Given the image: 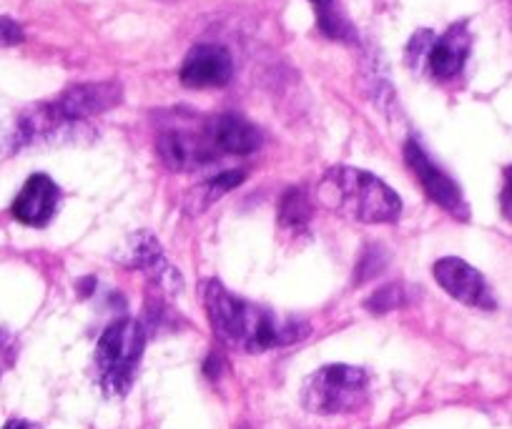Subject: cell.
<instances>
[{"label": "cell", "mask_w": 512, "mask_h": 429, "mask_svg": "<svg viewBox=\"0 0 512 429\" xmlns=\"http://www.w3.org/2000/svg\"><path fill=\"white\" fill-rule=\"evenodd\" d=\"M121 96V86L113 81L78 83V86L66 88L61 96L53 98V106L68 123H78L91 116H98V113L111 111L113 106L121 103Z\"/></svg>", "instance_id": "obj_7"}, {"label": "cell", "mask_w": 512, "mask_h": 429, "mask_svg": "<svg viewBox=\"0 0 512 429\" xmlns=\"http://www.w3.org/2000/svg\"><path fill=\"white\" fill-rule=\"evenodd\" d=\"M144 347L146 332L134 319H118L101 334L96 347V374L103 392L111 397L128 394Z\"/></svg>", "instance_id": "obj_3"}, {"label": "cell", "mask_w": 512, "mask_h": 429, "mask_svg": "<svg viewBox=\"0 0 512 429\" xmlns=\"http://www.w3.org/2000/svg\"><path fill=\"white\" fill-rule=\"evenodd\" d=\"M161 161L169 166L171 171H196L201 166H209L216 161L219 151L211 143V138L204 133H191L171 128V131L161 133L159 143H156Z\"/></svg>", "instance_id": "obj_8"}, {"label": "cell", "mask_w": 512, "mask_h": 429, "mask_svg": "<svg viewBox=\"0 0 512 429\" xmlns=\"http://www.w3.org/2000/svg\"><path fill=\"white\" fill-rule=\"evenodd\" d=\"M23 38H26L23 36V28L13 18L0 16V48L18 46V43H23Z\"/></svg>", "instance_id": "obj_17"}, {"label": "cell", "mask_w": 512, "mask_h": 429, "mask_svg": "<svg viewBox=\"0 0 512 429\" xmlns=\"http://www.w3.org/2000/svg\"><path fill=\"white\" fill-rule=\"evenodd\" d=\"M241 181H244V174H241V171H226V174H219L214 176V179L204 181V184H201L199 189L191 191V196L186 199L191 204L189 211L191 214H199V211H204L206 206L214 204L219 196H224L226 191L236 189Z\"/></svg>", "instance_id": "obj_14"}, {"label": "cell", "mask_w": 512, "mask_h": 429, "mask_svg": "<svg viewBox=\"0 0 512 429\" xmlns=\"http://www.w3.org/2000/svg\"><path fill=\"white\" fill-rule=\"evenodd\" d=\"M410 302V292H407L405 284H387L382 286V289H377V292L372 294V297L367 299V307L372 309L374 314H384V312H392V309L402 307V304Z\"/></svg>", "instance_id": "obj_16"}, {"label": "cell", "mask_w": 512, "mask_h": 429, "mask_svg": "<svg viewBox=\"0 0 512 429\" xmlns=\"http://www.w3.org/2000/svg\"><path fill=\"white\" fill-rule=\"evenodd\" d=\"M317 201L332 214L359 224H390L402 214L397 191L369 171L334 166L317 186Z\"/></svg>", "instance_id": "obj_2"}, {"label": "cell", "mask_w": 512, "mask_h": 429, "mask_svg": "<svg viewBox=\"0 0 512 429\" xmlns=\"http://www.w3.org/2000/svg\"><path fill=\"white\" fill-rule=\"evenodd\" d=\"M3 429H41V427L33 422H28V419H11V422H8Z\"/></svg>", "instance_id": "obj_20"}, {"label": "cell", "mask_w": 512, "mask_h": 429, "mask_svg": "<svg viewBox=\"0 0 512 429\" xmlns=\"http://www.w3.org/2000/svg\"><path fill=\"white\" fill-rule=\"evenodd\" d=\"M312 219V201L302 189H289L279 204V221L289 229H302Z\"/></svg>", "instance_id": "obj_15"}, {"label": "cell", "mask_w": 512, "mask_h": 429, "mask_svg": "<svg viewBox=\"0 0 512 429\" xmlns=\"http://www.w3.org/2000/svg\"><path fill=\"white\" fill-rule=\"evenodd\" d=\"M204 131L219 154L224 151V154L249 156L262 149V131L241 116L224 113V116L211 118Z\"/></svg>", "instance_id": "obj_13"}, {"label": "cell", "mask_w": 512, "mask_h": 429, "mask_svg": "<svg viewBox=\"0 0 512 429\" xmlns=\"http://www.w3.org/2000/svg\"><path fill=\"white\" fill-rule=\"evenodd\" d=\"M472 36L465 23H455L447 28L440 38H435L427 56V68L437 81H450L465 68L467 56H470Z\"/></svg>", "instance_id": "obj_12"}, {"label": "cell", "mask_w": 512, "mask_h": 429, "mask_svg": "<svg viewBox=\"0 0 512 429\" xmlns=\"http://www.w3.org/2000/svg\"><path fill=\"white\" fill-rule=\"evenodd\" d=\"M312 3H317L319 8H324V6H329V3H332V0H312Z\"/></svg>", "instance_id": "obj_21"}, {"label": "cell", "mask_w": 512, "mask_h": 429, "mask_svg": "<svg viewBox=\"0 0 512 429\" xmlns=\"http://www.w3.org/2000/svg\"><path fill=\"white\" fill-rule=\"evenodd\" d=\"M58 199L61 191L56 181L48 179L46 174H33L13 201V216L26 226H46L56 214Z\"/></svg>", "instance_id": "obj_11"}, {"label": "cell", "mask_w": 512, "mask_h": 429, "mask_svg": "<svg viewBox=\"0 0 512 429\" xmlns=\"http://www.w3.org/2000/svg\"><path fill=\"white\" fill-rule=\"evenodd\" d=\"M234 63L226 48L214 46V43H201L189 51L181 66V83L186 88H221L231 81Z\"/></svg>", "instance_id": "obj_9"}, {"label": "cell", "mask_w": 512, "mask_h": 429, "mask_svg": "<svg viewBox=\"0 0 512 429\" xmlns=\"http://www.w3.org/2000/svg\"><path fill=\"white\" fill-rule=\"evenodd\" d=\"M405 161L412 169V174L417 176V181L422 184L425 194L430 196L437 206H442L447 214L457 216V219L462 221L470 219V209H467V201L465 196H462L460 186H457L440 166L432 164L430 156L420 149V143L407 141Z\"/></svg>", "instance_id": "obj_5"}, {"label": "cell", "mask_w": 512, "mask_h": 429, "mask_svg": "<svg viewBox=\"0 0 512 429\" xmlns=\"http://www.w3.org/2000/svg\"><path fill=\"white\" fill-rule=\"evenodd\" d=\"M16 354H18L16 339L0 329V372H6V369L16 362Z\"/></svg>", "instance_id": "obj_18"}, {"label": "cell", "mask_w": 512, "mask_h": 429, "mask_svg": "<svg viewBox=\"0 0 512 429\" xmlns=\"http://www.w3.org/2000/svg\"><path fill=\"white\" fill-rule=\"evenodd\" d=\"M121 264L126 266V269L144 271L151 279L159 281L161 286H169L171 292H174V289H181V276L176 274L174 266L166 261L159 239L146 234V231H141V234L131 236V239L126 241V249H123L121 254Z\"/></svg>", "instance_id": "obj_10"}, {"label": "cell", "mask_w": 512, "mask_h": 429, "mask_svg": "<svg viewBox=\"0 0 512 429\" xmlns=\"http://www.w3.org/2000/svg\"><path fill=\"white\" fill-rule=\"evenodd\" d=\"M502 209L512 219V166L505 171V194H502Z\"/></svg>", "instance_id": "obj_19"}, {"label": "cell", "mask_w": 512, "mask_h": 429, "mask_svg": "<svg viewBox=\"0 0 512 429\" xmlns=\"http://www.w3.org/2000/svg\"><path fill=\"white\" fill-rule=\"evenodd\" d=\"M369 397V377L349 364H327L317 369L302 387V404L312 414H352Z\"/></svg>", "instance_id": "obj_4"}, {"label": "cell", "mask_w": 512, "mask_h": 429, "mask_svg": "<svg viewBox=\"0 0 512 429\" xmlns=\"http://www.w3.org/2000/svg\"><path fill=\"white\" fill-rule=\"evenodd\" d=\"M432 274H435L437 284L460 304L477 309L495 307V297H492L485 276L475 266L467 264V261L455 259V256H445V259H440L432 266Z\"/></svg>", "instance_id": "obj_6"}, {"label": "cell", "mask_w": 512, "mask_h": 429, "mask_svg": "<svg viewBox=\"0 0 512 429\" xmlns=\"http://www.w3.org/2000/svg\"><path fill=\"white\" fill-rule=\"evenodd\" d=\"M204 307L219 342L246 354L289 347V344L302 342L309 334V327L304 322L282 319L259 304L234 297L216 279L204 284Z\"/></svg>", "instance_id": "obj_1"}]
</instances>
